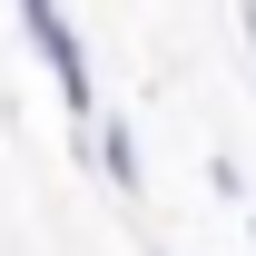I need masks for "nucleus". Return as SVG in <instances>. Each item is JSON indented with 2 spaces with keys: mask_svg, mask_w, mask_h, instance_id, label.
Returning a JSON list of instances; mask_svg holds the SVG:
<instances>
[{
  "mask_svg": "<svg viewBox=\"0 0 256 256\" xmlns=\"http://www.w3.org/2000/svg\"><path fill=\"white\" fill-rule=\"evenodd\" d=\"M20 40L50 60V79H60V98H69V118H79V128H98V118H108V108H98V79H89V50H79V30H69V10L20 0Z\"/></svg>",
  "mask_w": 256,
  "mask_h": 256,
  "instance_id": "f257e3e1",
  "label": "nucleus"
},
{
  "mask_svg": "<svg viewBox=\"0 0 256 256\" xmlns=\"http://www.w3.org/2000/svg\"><path fill=\"white\" fill-rule=\"evenodd\" d=\"M89 158L108 168V188H118V197H138V188H148V168H138V148H128V118H118V108L89 128Z\"/></svg>",
  "mask_w": 256,
  "mask_h": 256,
  "instance_id": "f03ea898",
  "label": "nucleus"
},
{
  "mask_svg": "<svg viewBox=\"0 0 256 256\" xmlns=\"http://www.w3.org/2000/svg\"><path fill=\"white\" fill-rule=\"evenodd\" d=\"M236 40H246V69H256V10H236Z\"/></svg>",
  "mask_w": 256,
  "mask_h": 256,
  "instance_id": "7ed1b4c3",
  "label": "nucleus"
},
{
  "mask_svg": "<svg viewBox=\"0 0 256 256\" xmlns=\"http://www.w3.org/2000/svg\"><path fill=\"white\" fill-rule=\"evenodd\" d=\"M246 246H256V226H246Z\"/></svg>",
  "mask_w": 256,
  "mask_h": 256,
  "instance_id": "20e7f679",
  "label": "nucleus"
}]
</instances>
